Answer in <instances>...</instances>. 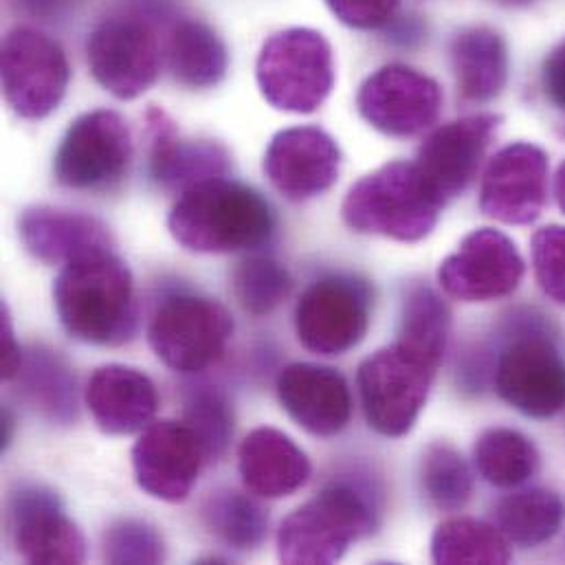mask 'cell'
<instances>
[{
	"label": "cell",
	"instance_id": "6da1fadb",
	"mask_svg": "<svg viewBox=\"0 0 565 565\" xmlns=\"http://www.w3.org/2000/svg\"><path fill=\"white\" fill-rule=\"evenodd\" d=\"M53 301L62 328L77 341L119 345L135 334L132 274L113 249H99L64 265L53 284Z\"/></svg>",
	"mask_w": 565,
	"mask_h": 565
},
{
	"label": "cell",
	"instance_id": "7a4b0ae2",
	"mask_svg": "<svg viewBox=\"0 0 565 565\" xmlns=\"http://www.w3.org/2000/svg\"><path fill=\"white\" fill-rule=\"evenodd\" d=\"M168 227L188 252L236 254L263 247L274 236L276 218L254 188L218 177L181 192Z\"/></svg>",
	"mask_w": 565,
	"mask_h": 565
},
{
	"label": "cell",
	"instance_id": "3957f363",
	"mask_svg": "<svg viewBox=\"0 0 565 565\" xmlns=\"http://www.w3.org/2000/svg\"><path fill=\"white\" fill-rule=\"evenodd\" d=\"M443 207L416 163L392 161L354 183L341 212L352 232L418 243L434 232Z\"/></svg>",
	"mask_w": 565,
	"mask_h": 565
},
{
	"label": "cell",
	"instance_id": "277c9868",
	"mask_svg": "<svg viewBox=\"0 0 565 565\" xmlns=\"http://www.w3.org/2000/svg\"><path fill=\"white\" fill-rule=\"evenodd\" d=\"M374 529L372 493L354 482H332L284 520L278 531V557L288 565L334 564L352 542Z\"/></svg>",
	"mask_w": 565,
	"mask_h": 565
},
{
	"label": "cell",
	"instance_id": "5b68a950",
	"mask_svg": "<svg viewBox=\"0 0 565 565\" xmlns=\"http://www.w3.org/2000/svg\"><path fill=\"white\" fill-rule=\"evenodd\" d=\"M263 97L278 110L315 113L334 86V60L328 40L312 29H286L271 35L256 62Z\"/></svg>",
	"mask_w": 565,
	"mask_h": 565
},
{
	"label": "cell",
	"instance_id": "8992f818",
	"mask_svg": "<svg viewBox=\"0 0 565 565\" xmlns=\"http://www.w3.org/2000/svg\"><path fill=\"white\" fill-rule=\"evenodd\" d=\"M438 365L401 341L370 354L356 374L365 418L374 431L401 438L416 425Z\"/></svg>",
	"mask_w": 565,
	"mask_h": 565
},
{
	"label": "cell",
	"instance_id": "52a82bcc",
	"mask_svg": "<svg viewBox=\"0 0 565 565\" xmlns=\"http://www.w3.org/2000/svg\"><path fill=\"white\" fill-rule=\"evenodd\" d=\"M234 334L232 312L199 295L168 297L148 326L152 352L170 370L194 374L216 363Z\"/></svg>",
	"mask_w": 565,
	"mask_h": 565
},
{
	"label": "cell",
	"instance_id": "ba28073f",
	"mask_svg": "<svg viewBox=\"0 0 565 565\" xmlns=\"http://www.w3.org/2000/svg\"><path fill=\"white\" fill-rule=\"evenodd\" d=\"M161 38L150 18L117 13L88 35L86 57L95 82L117 99H137L159 77Z\"/></svg>",
	"mask_w": 565,
	"mask_h": 565
},
{
	"label": "cell",
	"instance_id": "9c48e42d",
	"mask_svg": "<svg viewBox=\"0 0 565 565\" xmlns=\"http://www.w3.org/2000/svg\"><path fill=\"white\" fill-rule=\"evenodd\" d=\"M495 390L515 409L551 418L565 407V361L553 337L535 326H520L502 348Z\"/></svg>",
	"mask_w": 565,
	"mask_h": 565
},
{
	"label": "cell",
	"instance_id": "30bf717a",
	"mask_svg": "<svg viewBox=\"0 0 565 565\" xmlns=\"http://www.w3.org/2000/svg\"><path fill=\"white\" fill-rule=\"evenodd\" d=\"M132 161V137L115 110H93L77 117L53 159L55 181L77 192L115 188Z\"/></svg>",
	"mask_w": 565,
	"mask_h": 565
},
{
	"label": "cell",
	"instance_id": "8fae6325",
	"mask_svg": "<svg viewBox=\"0 0 565 565\" xmlns=\"http://www.w3.org/2000/svg\"><path fill=\"white\" fill-rule=\"evenodd\" d=\"M4 99L22 119L49 117L66 95L71 68L62 46L31 26H15L0 51Z\"/></svg>",
	"mask_w": 565,
	"mask_h": 565
},
{
	"label": "cell",
	"instance_id": "7c38bea8",
	"mask_svg": "<svg viewBox=\"0 0 565 565\" xmlns=\"http://www.w3.org/2000/svg\"><path fill=\"white\" fill-rule=\"evenodd\" d=\"M374 292L354 276H328L310 284L295 308L299 343L323 356L356 348L370 326Z\"/></svg>",
	"mask_w": 565,
	"mask_h": 565
},
{
	"label": "cell",
	"instance_id": "4fadbf2b",
	"mask_svg": "<svg viewBox=\"0 0 565 565\" xmlns=\"http://www.w3.org/2000/svg\"><path fill=\"white\" fill-rule=\"evenodd\" d=\"M361 117L379 132L396 139L431 128L443 108V90L429 75L405 64H387L372 73L359 90Z\"/></svg>",
	"mask_w": 565,
	"mask_h": 565
},
{
	"label": "cell",
	"instance_id": "5bb4252c",
	"mask_svg": "<svg viewBox=\"0 0 565 565\" xmlns=\"http://www.w3.org/2000/svg\"><path fill=\"white\" fill-rule=\"evenodd\" d=\"M524 258L518 245L498 230H476L438 269L443 290L460 301H493L518 290Z\"/></svg>",
	"mask_w": 565,
	"mask_h": 565
},
{
	"label": "cell",
	"instance_id": "9a60e30c",
	"mask_svg": "<svg viewBox=\"0 0 565 565\" xmlns=\"http://www.w3.org/2000/svg\"><path fill=\"white\" fill-rule=\"evenodd\" d=\"M207 456L196 434L177 420L150 423L132 447L135 480L143 493L161 502L190 498Z\"/></svg>",
	"mask_w": 565,
	"mask_h": 565
},
{
	"label": "cell",
	"instance_id": "2e32d148",
	"mask_svg": "<svg viewBox=\"0 0 565 565\" xmlns=\"http://www.w3.org/2000/svg\"><path fill=\"white\" fill-rule=\"evenodd\" d=\"M548 201V157L540 146L520 141L502 148L487 166L480 210L504 225L535 223Z\"/></svg>",
	"mask_w": 565,
	"mask_h": 565
},
{
	"label": "cell",
	"instance_id": "e0dca14e",
	"mask_svg": "<svg viewBox=\"0 0 565 565\" xmlns=\"http://www.w3.org/2000/svg\"><path fill=\"white\" fill-rule=\"evenodd\" d=\"M9 526L26 564L68 565L86 559V542L66 518L60 498L42 487H22L9 502Z\"/></svg>",
	"mask_w": 565,
	"mask_h": 565
},
{
	"label": "cell",
	"instance_id": "ac0fdd59",
	"mask_svg": "<svg viewBox=\"0 0 565 565\" xmlns=\"http://www.w3.org/2000/svg\"><path fill=\"white\" fill-rule=\"evenodd\" d=\"M341 168L337 141L317 126L280 130L265 154V174L288 201H310L328 192Z\"/></svg>",
	"mask_w": 565,
	"mask_h": 565
},
{
	"label": "cell",
	"instance_id": "d6986e66",
	"mask_svg": "<svg viewBox=\"0 0 565 565\" xmlns=\"http://www.w3.org/2000/svg\"><path fill=\"white\" fill-rule=\"evenodd\" d=\"M500 121L498 115L462 117L434 130L418 148L414 163L445 203L471 185Z\"/></svg>",
	"mask_w": 565,
	"mask_h": 565
},
{
	"label": "cell",
	"instance_id": "ffe728a7",
	"mask_svg": "<svg viewBox=\"0 0 565 565\" xmlns=\"http://www.w3.org/2000/svg\"><path fill=\"white\" fill-rule=\"evenodd\" d=\"M276 387L286 414L308 434L332 438L348 427L352 396L341 372L315 363H290L278 374Z\"/></svg>",
	"mask_w": 565,
	"mask_h": 565
},
{
	"label": "cell",
	"instance_id": "44dd1931",
	"mask_svg": "<svg viewBox=\"0 0 565 565\" xmlns=\"http://www.w3.org/2000/svg\"><path fill=\"white\" fill-rule=\"evenodd\" d=\"M84 401L95 425L108 436L143 431L159 409L154 383L143 372L117 363L93 372Z\"/></svg>",
	"mask_w": 565,
	"mask_h": 565
},
{
	"label": "cell",
	"instance_id": "7402d4cb",
	"mask_svg": "<svg viewBox=\"0 0 565 565\" xmlns=\"http://www.w3.org/2000/svg\"><path fill=\"white\" fill-rule=\"evenodd\" d=\"M150 174L170 190H190L203 181L225 177L232 168L230 152L205 139H183L170 117L157 108L148 113Z\"/></svg>",
	"mask_w": 565,
	"mask_h": 565
},
{
	"label": "cell",
	"instance_id": "603a6c76",
	"mask_svg": "<svg viewBox=\"0 0 565 565\" xmlns=\"http://www.w3.org/2000/svg\"><path fill=\"white\" fill-rule=\"evenodd\" d=\"M18 232L24 249L44 265L64 267L75 258L113 247L106 225L97 218L46 205L24 210Z\"/></svg>",
	"mask_w": 565,
	"mask_h": 565
},
{
	"label": "cell",
	"instance_id": "cb8c5ba5",
	"mask_svg": "<svg viewBox=\"0 0 565 565\" xmlns=\"http://www.w3.org/2000/svg\"><path fill=\"white\" fill-rule=\"evenodd\" d=\"M238 469L247 491L269 500L297 493L312 473L306 454L274 427H258L243 440Z\"/></svg>",
	"mask_w": 565,
	"mask_h": 565
},
{
	"label": "cell",
	"instance_id": "d4e9b609",
	"mask_svg": "<svg viewBox=\"0 0 565 565\" xmlns=\"http://www.w3.org/2000/svg\"><path fill=\"white\" fill-rule=\"evenodd\" d=\"M451 66L462 99L491 102L509 79L507 42L489 26L462 29L451 42Z\"/></svg>",
	"mask_w": 565,
	"mask_h": 565
},
{
	"label": "cell",
	"instance_id": "484cf974",
	"mask_svg": "<svg viewBox=\"0 0 565 565\" xmlns=\"http://www.w3.org/2000/svg\"><path fill=\"white\" fill-rule=\"evenodd\" d=\"M170 68L188 88H214L230 68V53L221 35L199 20H181L170 35Z\"/></svg>",
	"mask_w": 565,
	"mask_h": 565
},
{
	"label": "cell",
	"instance_id": "4316f807",
	"mask_svg": "<svg viewBox=\"0 0 565 565\" xmlns=\"http://www.w3.org/2000/svg\"><path fill=\"white\" fill-rule=\"evenodd\" d=\"M24 398L46 418L71 423L75 418V376L53 350L33 348L22 352L18 374Z\"/></svg>",
	"mask_w": 565,
	"mask_h": 565
},
{
	"label": "cell",
	"instance_id": "83f0119b",
	"mask_svg": "<svg viewBox=\"0 0 565 565\" xmlns=\"http://www.w3.org/2000/svg\"><path fill=\"white\" fill-rule=\"evenodd\" d=\"M565 507L559 493L526 489L504 498L495 509V526L511 544L537 548L564 526Z\"/></svg>",
	"mask_w": 565,
	"mask_h": 565
},
{
	"label": "cell",
	"instance_id": "f1b7e54d",
	"mask_svg": "<svg viewBox=\"0 0 565 565\" xmlns=\"http://www.w3.org/2000/svg\"><path fill=\"white\" fill-rule=\"evenodd\" d=\"M478 473L498 489H515L540 469V451L533 440L515 429L495 427L484 431L473 447Z\"/></svg>",
	"mask_w": 565,
	"mask_h": 565
},
{
	"label": "cell",
	"instance_id": "f546056e",
	"mask_svg": "<svg viewBox=\"0 0 565 565\" xmlns=\"http://www.w3.org/2000/svg\"><path fill=\"white\" fill-rule=\"evenodd\" d=\"M431 557L436 564H509L513 559L511 542L498 526L480 520L458 518L440 524L431 537Z\"/></svg>",
	"mask_w": 565,
	"mask_h": 565
},
{
	"label": "cell",
	"instance_id": "4dcf8cb0",
	"mask_svg": "<svg viewBox=\"0 0 565 565\" xmlns=\"http://www.w3.org/2000/svg\"><path fill=\"white\" fill-rule=\"evenodd\" d=\"M207 529L227 546L247 553L267 540L269 518L249 495L238 491H218L203 507Z\"/></svg>",
	"mask_w": 565,
	"mask_h": 565
},
{
	"label": "cell",
	"instance_id": "1f68e13d",
	"mask_svg": "<svg viewBox=\"0 0 565 565\" xmlns=\"http://www.w3.org/2000/svg\"><path fill=\"white\" fill-rule=\"evenodd\" d=\"M451 315L438 292L416 286L403 306L398 341L431 363L440 365L449 341Z\"/></svg>",
	"mask_w": 565,
	"mask_h": 565
},
{
	"label": "cell",
	"instance_id": "d6a6232c",
	"mask_svg": "<svg viewBox=\"0 0 565 565\" xmlns=\"http://www.w3.org/2000/svg\"><path fill=\"white\" fill-rule=\"evenodd\" d=\"M423 489L440 511H460L473 493V473L467 460L447 443H436L423 458Z\"/></svg>",
	"mask_w": 565,
	"mask_h": 565
},
{
	"label": "cell",
	"instance_id": "836d02e7",
	"mask_svg": "<svg viewBox=\"0 0 565 565\" xmlns=\"http://www.w3.org/2000/svg\"><path fill=\"white\" fill-rule=\"evenodd\" d=\"M183 423L201 440L207 460H216L227 451L234 436V409L218 390L201 387L192 392L185 401Z\"/></svg>",
	"mask_w": 565,
	"mask_h": 565
},
{
	"label": "cell",
	"instance_id": "e575fe53",
	"mask_svg": "<svg viewBox=\"0 0 565 565\" xmlns=\"http://www.w3.org/2000/svg\"><path fill=\"white\" fill-rule=\"evenodd\" d=\"M292 288V280L280 263L271 258L245 260L234 271V292L241 306L252 315L274 312Z\"/></svg>",
	"mask_w": 565,
	"mask_h": 565
},
{
	"label": "cell",
	"instance_id": "d590c367",
	"mask_svg": "<svg viewBox=\"0 0 565 565\" xmlns=\"http://www.w3.org/2000/svg\"><path fill=\"white\" fill-rule=\"evenodd\" d=\"M104 562L115 565H154L166 562L168 548L161 533L141 520L110 524L102 542Z\"/></svg>",
	"mask_w": 565,
	"mask_h": 565
},
{
	"label": "cell",
	"instance_id": "8d00e7d4",
	"mask_svg": "<svg viewBox=\"0 0 565 565\" xmlns=\"http://www.w3.org/2000/svg\"><path fill=\"white\" fill-rule=\"evenodd\" d=\"M533 265L542 290L565 306V227L551 225L535 234Z\"/></svg>",
	"mask_w": 565,
	"mask_h": 565
},
{
	"label": "cell",
	"instance_id": "74e56055",
	"mask_svg": "<svg viewBox=\"0 0 565 565\" xmlns=\"http://www.w3.org/2000/svg\"><path fill=\"white\" fill-rule=\"evenodd\" d=\"M401 0H326L328 9L352 29H379L387 24Z\"/></svg>",
	"mask_w": 565,
	"mask_h": 565
},
{
	"label": "cell",
	"instance_id": "f35d334b",
	"mask_svg": "<svg viewBox=\"0 0 565 565\" xmlns=\"http://www.w3.org/2000/svg\"><path fill=\"white\" fill-rule=\"evenodd\" d=\"M542 82H544V93L546 97L559 106L565 108V40H562L551 55L544 62V73H542Z\"/></svg>",
	"mask_w": 565,
	"mask_h": 565
},
{
	"label": "cell",
	"instance_id": "ab89813d",
	"mask_svg": "<svg viewBox=\"0 0 565 565\" xmlns=\"http://www.w3.org/2000/svg\"><path fill=\"white\" fill-rule=\"evenodd\" d=\"M0 343H2V379L4 381H13V376L18 374L20 370V363H22V350L13 337V326H11V317H9V310L7 306L2 303V319H0Z\"/></svg>",
	"mask_w": 565,
	"mask_h": 565
},
{
	"label": "cell",
	"instance_id": "60d3db41",
	"mask_svg": "<svg viewBox=\"0 0 565 565\" xmlns=\"http://www.w3.org/2000/svg\"><path fill=\"white\" fill-rule=\"evenodd\" d=\"M11 436H13V416H11V412L4 407V409H2V425H0V447H2V449L9 447Z\"/></svg>",
	"mask_w": 565,
	"mask_h": 565
},
{
	"label": "cell",
	"instance_id": "b9f144b4",
	"mask_svg": "<svg viewBox=\"0 0 565 565\" xmlns=\"http://www.w3.org/2000/svg\"><path fill=\"white\" fill-rule=\"evenodd\" d=\"M555 194H557V203L562 207V212L565 214V161L557 172V179H555Z\"/></svg>",
	"mask_w": 565,
	"mask_h": 565
},
{
	"label": "cell",
	"instance_id": "7bdbcfd3",
	"mask_svg": "<svg viewBox=\"0 0 565 565\" xmlns=\"http://www.w3.org/2000/svg\"><path fill=\"white\" fill-rule=\"evenodd\" d=\"M498 2L509 4V7H526V4H531V2H535V0H498Z\"/></svg>",
	"mask_w": 565,
	"mask_h": 565
}]
</instances>
